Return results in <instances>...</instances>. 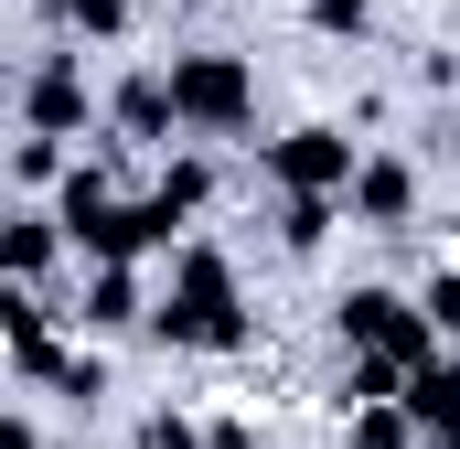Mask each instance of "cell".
Returning <instances> with one entry per match:
<instances>
[{
    "instance_id": "cell-4",
    "label": "cell",
    "mask_w": 460,
    "mask_h": 449,
    "mask_svg": "<svg viewBox=\"0 0 460 449\" xmlns=\"http://www.w3.org/2000/svg\"><path fill=\"white\" fill-rule=\"evenodd\" d=\"M22 118H32V128H54V139H65V128H86V65H75V54H54V65L22 86Z\"/></svg>"
},
{
    "instance_id": "cell-8",
    "label": "cell",
    "mask_w": 460,
    "mask_h": 449,
    "mask_svg": "<svg viewBox=\"0 0 460 449\" xmlns=\"http://www.w3.org/2000/svg\"><path fill=\"white\" fill-rule=\"evenodd\" d=\"M11 364H22V374H54V364H65V353H54V321H43L32 289L11 300Z\"/></svg>"
},
{
    "instance_id": "cell-6",
    "label": "cell",
    "mask_w": 460,
    "mask_h": 449,
    "mask_svg": "<svg viewBox=\"0 0 460 449\" xmlns=\"http://www.w3.org/2000/svg\"><path fill=\"white\" fill-rule=\"evenodd\" d=\"M407 407H418L429 439H460V364H418L407 374Z\"/></svg>"
},
{
    "instance_id": "cell-1",
    "label": "cell",
    "mask_w": 460,
    "mask_h": 449,
    "mask_svg": "<svg viewBox=\"0 0 460 449\" xmlns=\"http://www.w3.org/2000/svg\"><path fill=\"white\" fill-rule=\"evenodd\" d=\"M161 342H193V353H226L235 332H246V311H235V268L215 257V246H182L172 257V289H161Z\"/></svg>"
},
{
    "instance_id": "cell-16",
    "label": "cell",
    "mask_w": 460,
    "mask_h": 449,
    "mask_svg": "<svg viewBox=\"0 0 460 449\" xmlns=\"http://www.w3.org/2000/svg\"><path fill=\"white\" fill-rule=\"evenodd\" d=\"M311 22L322 32H364V0H311Z\"/></svg>"
},
{
    "instance_id": "cell-10",
    "label": "cell",
    "mask_w": 460,
    "mask_h": 449,
    "mask_svg": "<svg viewBox=\"0 0 460 449\" xmlns=\"http://www.w3.org/2000/svg\"><path fill=\"white\" fill-rule=\"evenodd\" d=\"M54 246H65V215H22V224H11V278L32 289V278L54 268Z\"/></svg>"
},
{
    "instance_id": "cell-15",
    "label": "cell",
    "mask_w": 460,
    "mask_h": 449,
    "mask_svg": "<svg viewBox=\"0 0 460 449\" xmlns=\"http://www.w3.org/2000/svg\"><path fill=\"white\" fill-rule=\"evenodd\" d=\"M429 321H439V332H460V268H450V278H429Z\"/></svg>"
},
{
    "instance_id": "cell-7",
    "label": "cell",
    "mask_w": 460,
    "mask_h": 449,
    "mask_svg": "<svg viewBox=\"0 0 460 449\" xmlns=\"http://www.w3.org/2000/svg\"><path fill=\"white\" fill-rule=\"evenodd\" d=\"M118 128H128V139L182 128V108H172V75H128V86H118Z\"/></svg>"
},
{
    "instance_id": "cell-12",
    "label": "cell",
    "mask_w": 460,
    "mask_h": 449,
    "mask_svg": "<svg viewBox=\"0 0 460 449\" xmlns=\"http://www.w3.org/2000/svg\"><path fill=\"white\" fill-rule=\"evenodd\" d=\"M161 204L193 215V204H204V161H172V172H161Z\"/></svg>"
},
{
    "instance_id": "cell-9",
    "label": "cell",
    "mask_w": 460,
    "mask_h": 449,
    "mask_svg": "<svg viewBox=\"0 0 460 449\" xmlns=\"http://www.w3.org/2000/svg\"><path fill=\"white\" fill-rule=\"evenodd\" d=\"M86 321L118 332V321H139V278H128V257H97V289H86Z\"/></svg>"
},
{
    "instance_id": "cell-18",
    "label": "cell",
    "mask_w": 460,
    "mask_h": 449,
    "mask_svg": "<svg viewBox=\"0 0 460 449\" xmlns=\"http://www.w3.org/2000/svg\"><path fill=\"white\" fill-rule=\"evenodd\" d=\"M204 449H246V428H215V439H204Z\"/></svg>"
},
{
    "instance_id": "cell-5",
    "label": "cell",
    "mask_w": 460,
    "mask_h": 449,
    "mask_svg": "<svg viewBox=\"0 0 460 449\" xmlns=\"http://www.w3.org/2000/svg\"><path fill=\"white\" fill-rule=\"evenodd\" d=\"M407 204H418V172L407 161H364L353 172V215L364 224H407Z\"/></svg>"
},
{
    "instance_id": "cell-14",
    "label": "cell",
    "mask_w": 460,
    "mask_h": 449,
    "mask_svg": "<svg viewBox=\"0 0 460 449\" xmlns=\"http://www.w3.org/2000/svg\"><path fill=\"white\" fill-rule=\"evenodd\" d=\"M139 449H204V439H193V418H150V428H139Z\"/></svg>"
},
{
    "instance_id": "cell-3",
    "label": "cell",
    "mask_w": 460,
    "mask_h": 449,
    "mask_svg": "<svg viewBox=\"0 0 460 449\" xmlns=\"http://www.w3.org/2000/svg\"><path fill=\"white\" fill-rule=\"evenodd\" d=\"M268 161H279V182H289V193H353V172H364L343 128H289Z\"/></svg>"
},
{
    "instance_id": "cell-2",
    "label": "cell",
    "mask_w": 460,
    "mask_h": 449,
    "mask_svg": "<svg viewBox=\"0 0 460 449\" xmlns=\"http://www.w3.org/2000/svg\"><path fill=\"white\" fill-rule=\"evenodd\" d=\"M172 108H182V128H204V139H235L257 118V75L235 54H172Z\"/></svg>"
},
{
    "instance_id": "cell-11",
    "label": "cell",
    "mask_w": 460,
    "mask_h": 449,
    "mask_svg": "<svg viewBox=\"0 0 460 449\" xmlns=\"http://www.w3.org/2000/svg\"><path fill=\"white\" fill-rule=\"evenodd\" d=\"M332 204H343V193H289L279 235H289V246H322V235H332Z\"/></svg>"
},
{
    "instance_id": "cell-13",
    "label": "cell",
    "mask_w": 460,
    "mask_h": 449,
    "mask_svg": "<svg viewBox=\"0 0 460 449\" xmlns=\"http://www.w3.org/2000/svg\"><path fill=\"white\" fill-rule=\"evenodd\" d=\"M54 11H65V22H75V32H97V43H108L118 22H128V11H118V0H54Z\"/></svg>"
},
{
    "instance_id": "cell-17",
    "label": "cell",
    "mask_w": 460,
    "mask_h": 449,
    "mask_svg": "<svg viewBox=\"0 0 460 449\" xmlns=\"http://www.w3.org/2000/svg\"><path fill=\"white\" fill-rule=\"evenodd\" d=\"M0 449H43V439H32V418H11V428H0Z\"/></svg>"
}]
</instances>
